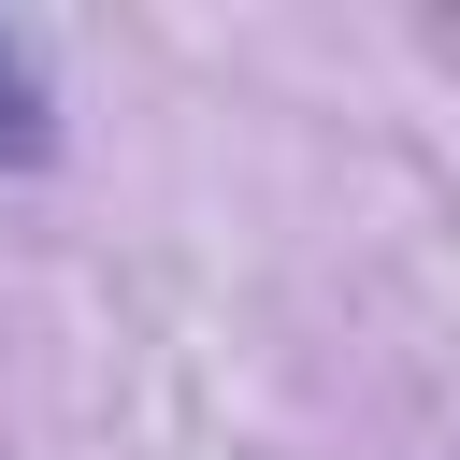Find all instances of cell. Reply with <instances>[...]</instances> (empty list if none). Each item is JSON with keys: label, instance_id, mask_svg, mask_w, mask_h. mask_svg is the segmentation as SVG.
I'll use <instances>...</instances> for the list:
<instances>
[{"label": "cell", "instance_id": "obj_1", "mask_svg": "<svg viewBox=\"0 0 460 460\" xmlns=\"http://www.w3.org/2000/svg\"><path fill=\"white\" fill-rule=\"evenodd\" d=\"M29 158H58V72H43V43L0 29V172H29Z\"/></svg>", "mask_w": 460, "mask_h": 460}]
</instances>
